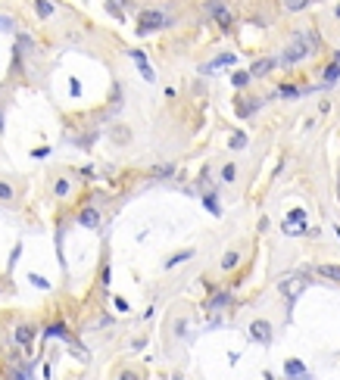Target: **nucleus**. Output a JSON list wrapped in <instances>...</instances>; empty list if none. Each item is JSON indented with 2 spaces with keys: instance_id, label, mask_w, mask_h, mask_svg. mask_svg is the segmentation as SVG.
<instances>
[{
  "instance_id": "obj_13",
  "label": "nucleus",
  "mask_w": 340,
  "mask_h": 380,
  "mask_svg": "<svg viewBox=\"0 0 340 380\" xmlns=\"http://www.w3.org/2000/svg\"><path fill=\"white\" fill-rule=\"evenodd\" d=\"M256 109H259V103H256V100H240V103H237V116H243V119L253 116Z\"/></svg>"
},
{
  "instance_id": "obj_26",
  "label": "nucleus",
  "mask_w": 340,
  "mask_h": 380,
  "mask_svg": "<svg viewBox=\"0 0 340 380\" xmlns=\"http://www.w3.org/2000/svg\"><path fill=\"white\" fill-rule=\"evenodd\" d=\"M172 171H175V165H156V168H153V175H156V178H169Z\"/></svg>"
},
{
  "instance_id": "obj_28",
  "label": "nucleus",
  "mask_w": 340,
  "mask_h": 380,
  "mask_svg": "<svg viewBox=\"0 0 340 380\" xmlns=\"http://www.w3.org/2000/svg\"><path fill=\"white\" fill-rule=\"evenodd\" d=\"M47 337H63V340H66V327H63V324H53L50 330H47Z\"/></svg>"
},
{
  "instance_id": "obj_3",
  "label": "nucleus",
  "mask_w": 340,
  "mask_h": 380,
  "mask_svg": "<svg viewBox=\"0 0 340 380\" xmlns=\"http://www.w3.org/2000/svg\"><path fill=\"white\" fill-rule=\"evenodd\" d=\"M306 53H309V44H306V38H300V34H297V38H290L284 56H281V66H294V63H300Z\"/></svg>"
},
{
  "instance_id": "obj_19",
  "label": "nucleus",
  "mask_w": 340,
  "mask_h": 380,
  "mask_svg": "<svg viewBox=\"0 0 340 380\" xmlns=\"http://www.w3.org/2000/svg\"><path fill=\"white\" fill-rule=\"evenodd\" d=\"M53 193H56V197H69V193H72V184H69L66 178H60L53 184Z\"/></svg>"
},
{
  "instance_id": "obj_6",
  "label": "nucleus",
  "mask_w": 340,
  "mask_h": 380,
  "mask_svg": "<svg viewBox=\"0 0 340 380\" xmlns=\"http://www.w3.org/2000/svg\"><path fill=\"white\" fill-rule=\"evenodd\" d=\"M272 69H275V60H256L250 66V78H265Z\"/></svg>"
},
{
  "instance_id": "obj_24",
  "label": "nucleus",
  "mask_w": 340,
  "mask_h": 380,
  "mask_svg": "<svg viewBox=\"0 0 340 380\" xmlns=\"http://www.w3.org/2000/svg\"><path fill=\"white\" fill-rule=\"evenodd\" d=\"M228 144H231V150H243V147H247V134H234Z\"/></svg>"
},
{
  "instance_id": "obj_20",
  "label": "nucleus",
  "mask_w": 340,
  "mask_h": 380,
  "mask_svg": "<svg viewBox=\"0 0 340 380\" xmlns=\"http://www.w3.org/2000/svg\"><path fill=\"white\" fill-rule=\"evenodd\" d=\"M194 256V249H184V252H178V256H172L169 262H166V268H175V265H181V262H187Z\"/></svg>"
},
{
  "instance_id": "obj_11",
  "label": "nucleus",
  "mask_w": 340,
  "mask_h": 380,
  "mask_svg": "<svg viewBox=\"0 0 340 380\" xmlns=\"http://www.w3.org/2000/svg\"><path fill=\"white\" fill-rule=\"evenodd\" d=\"M231 303V293L228 290H219L213 299H209V312H216V308H222V305H228Z\"/></svg>"
},
{
  "instance_id": "obj_22",
  "label": "nucleus",
  "mask_w": 340,
  "mask_h": 380,
  "mask_svg": "<svg viewBox=\"0 0 340 380\" xmlns=\"http://www.w3.org/2000/svg\"><path fill=\"white\" fill-rule=\"evenodd\" d=\"M284 6L290 9V13H300V9L309 6V0H284Z\"/></svg>"
},
{
  "instance_id": "obj_1",
  "label": "nucleus",
  "mask_w": 340,
  "mask_h": 380,
  "mask_svg": "<svg viewBox=\"0 0 340 380\" xmlns=\"http://www.w3.org/2000/svg\"><path fill=\"white\" fill-rule=\"evenodd\" d=\"M309 287V281H306V274H287V278H281V284H278V290H281V296L287 299V305H294L297 299L303 296V290Z\"/></svg>"
},
{
  "instance_id": "obj_32",
  "label": "nucleus",
  "mask_w": 340,
  "mask_h": 380,
  "mask_svg": "<svg viewBox=\"0 0 340 380\" xmlns=\"http://www.w3.org/2000/svg\"><path fill=\"white\" fill-rule=\"evenodd\" d=\"M0 28H9V22H6V19H0Z\"/></svg>"
},
{
  "instance_id": "obj_17",
  "label": "nucleus",
  "mask_w": 340,
  "mask_h": 380,
  "mask_svg": "<svg viewBox=\"0 0 340 380\" xmlns=\"http://www.w3.org/2000/svg\"><path fill=\"white\" fill-rule=\"evenodd\" d=\"M337 78H340V60H337V63H331V66L325 69V84H334Z\"/></svg>"
},
{
  "instance_id": "obj_27",
  "label": "nucleus",
  "mask_w": 340,
  "mask_h": 380,
  "mask_svg": "<svg viewBox=\"0 0 340 380\" xmlns=\"http://www.w3.org/2000/svg\"><path fill=\"white\" fill-rule=\"evenodd\" d=\"M203 203H206V209L213 212V215H222V209H219V203H216V197H206Z\"/></svg>"
},
{
  "instance_id": "obj_7",
  "label": "nucleus",
  "mask_w": 340,
  "mask_h": 380,
  "mask_svg": "<svg viewBox=\"0 0 340 380\" xmlns=\"http://www.w3.org/2000/svg\"><path fill=\"white\" fill-rule=\"evenodd\" d=\"M78 225H85V228H100V212H97V209H81Z\"/></svg>"
},
{
  "instance_id": "obj_14",
  "label": "nucleus",
  "mask_w": 340,
  "mask_h": 380,
  "mask_svg": "<svg viewBox=\"0 0 340 380\" xmlns=\"http://www.w3.org/2000/svg\"><path fill=\"white\" fill-rule=\"evenodd\" d=\"M303 222H306V212H303V209H294V212L287 215V222H284V228H300Z\"/></svg>"
},
{
  "instance_id": "obj_16",
  "label": "nucleus",
  "mask_w": 340,
  "mask_h": 380,
  "mask_svg": "<svg viewBox=\"0 0 340 380\" xmlns=\"http://www.w3.org/2000/svg\"><path fill=\"white\" fill-rule=\"evenodd\" d=\"M300 94H303V90L294 87V84H281V87H278V97H284V100H297Z\"/></svg>"
},
{
  "instance_id": "obj_21",
  "label": "nucleus",
  "mask_w": 340,
  "mask_h": 380,
  "mask_svg": "<svg viewBox=\"0 0 340 380\" xmlns=\"http://www.w3.org/2000/svg\"><path fill=\"white\" fill-rule=\"evenodd\" d=\"M16 197V190H13V184H6V181H0V200H3V203H9V200H13Z\"/></svg>"
},
{
  "instance_id": "obj_2",
  "label": "nucleus",
  "mask_w": 340,
  "mask_h": 380,
  "mask_svg": "<svg viewBox=\"0 0 340 380\" xmlns=\"http://www.w3.org/2000/svg\"><path fill=\"white\" fill-rule=\"evenodd\" d=\"M169 16H162L159 9H144L140 13V19H137V31L140 34H150V31H156V28H162V25H169Z\"/></svg>"
},
{
  "instance_id": "obj_8",
  "label": "nucleus",
  "mask_w": 340,
  "mask_h": 380,
  "mask_svg": "<svg viewBox=\"0 0 340 380\" xmlns=\"http://www.w3.org/2000/svg\"><path fill=\"white\" fill-rule=\"evenodd\" d=\"M131 60L137 63V69H140V75H144V78H147V81H153V69H150V66H147V56H144V53H140V50H131Z\"/></svg>"
},
{
  "instance_id": "obj_33",
  "label": "nucleus",
  "mask_w": 340,
  "mask_h": 380,
  "mask_svg": "<svg viewBox=\"0 0 340 380\" xmlns=\"http://www.w3.org/2000/svg\"><path fill=\"white\" fill-rule=\"evenodd\" d=\"M337 16H340V6H337Z\"/></svg>"
},
{
  "instance_id": "obj_18",
  "label": "nucleus",
  "mask_w": 340,
  "mask_h": 380,
  "mask_svg": "<svg viewBox=\"0 0 340 380\" xmlns=\"http://www.w3.org/2000/svg\"><path fill=\"white\" fill-rule=\"evenodd\" d=\"M319 274H325L331 281H340V265H319Z\"/></svg>"
},
{
  "instance_id": "obj_30",
  "label": "nucleus",
  "mask_w": 340,
  "mask_h": 380,
  "mask_svg": "<svg viewBox=\"0 0 340 380\" xmlns=\"http://www.w3.org/2000/svg\"><path fill=\"white\" fill-rule=\"evenodd\" d=\"M28 281H31L34 287H41V290H47V287H50V284H47L44 278H38V274H31V278H28Z\"/></svg>"
},
{
  "instance_id": "obj_25",
  "label": "nucleus",
  "mask_w": 340,
  "mask_h": 380,
  "mask_svg": "<svg viewBox=\"0 0 340 380\" xmlns=\"http://www.w3.org/2000/svg\"><path fill=\"white\" fill-rule=\"evenodd\" d=\"M231 81H234V87H247V81H250V72H237V75L231 78Z\"/></svg>"
},
{
  "instance_id": "obj_5",
  "label": "nucleus",
  "mask_w": 340,
  "mask_h": 380,
  "mask_svg": "<svg viewBox=\"0 0 340 380\" xmlns=\"http://www.w3.org/2000/svg\"><path fill=\"white\" fill-rule=\"evenodd\" d=\"M250 337L256 343H272V324H268V321H253V324H250Z\"/></svg>"
},
{
  "instance_id": "obj_12",
  "label": "nucleus",
  "mask_w": 340,
  "mask_h": 380,
  "mask_svg": "<svg viewBox=\"0 0 340 380\" xmlns=\"http://www.w3.org/2000/svg\"><path fill=\"white\" fill-rule=\"evenodd\" d=\"M34 13H38L41 19H50L53 16V3L50 0H34Z\"/></svg>"
},
{
  "instance_id": "obj_23",
  "label": "nucleus",
  "mask_w": 340,
  "mask_h": 380,
  "mask_svg": "<svg viewBox=\"0 0 340 380\" xmlns=\"http://www.w3.org/2000/svg\"><path fill=\"white\" fill-rule=\"evenodd\" d=\"M113 137H115V144H128L131 131H128V128H113Z\"/></svg>"
},
{
  "instance_id": "obj_15",
  "label": "nucleus",
  "mask_w": 340,
  "mask_h": 380,
  "mask_svg": "<svg viewBox=\"0 0 340 380\" xmlns=\"http://www.w3.org/2000/svg\"><path fill=\"white\" fill-rule=\"evenodd\" d=\"M237 262H240V256H237V252H225V256H222V268H225V271H234V268H237Z\"/></svg>"
},
{
  "instance_id": "obj_4",
  "label": "nucleus",
  "mask_w": 340,
  "mask_h": 380,
  "mask_svg": "<svg viewBox=\"0 0 340 380\" xmlns=\"http://www.w3.org/2000/svg\"><path fill=\"white\" fill-rule=\"evenodd\" d=\"M206 13L213 16L222 28H231V22H234V19H231V13H228V9L219 3V0H209V3H206Z\"/></svg>"
},
{
  "instance_id": "obj_10",
  "label": "nucleus",
  "mask_w": 340,
  "mask_h": 380,
  "mask_svg": "<svg viewBox=\"0 0 340 380\" xmlns=\"http://www.w3.org/2000/svg\"><path fill=\"white\" fill-rule=\"evenodd\" d=\"M284 374L287 377H303V374H306V365H303L300 359H287L284 362Z\"/></svg>"
},
{
  "instance_id": "obj_31",
  "label": "nucleus",
  "mask_w": 340,
  "mask_h": 380,
  "mask_svg": "<svg viewBox=\"0 0 340 380\" xmlns=\"http://www.w3.org/2000/svg\"><path fill=\"white\" fill-rule=\"evenodd\" d=\"M119 380H140V377H137L134 371H122V377H119Z\"/></svg>"
},
{
  "instance_id": "obj_29",
  "label": "nucleus",
  "mask_w": 340,
  "mask_h": 380,
  "mask_svg": "<svg viewBox=\"0 0 340 380\" xmlns=\"http://www.w3.org/2000/svg\"><path fill=\"white\" fill-rule=\"evenodd\" d=\"M234 175H237V171H234V165H225V168H222V181H234Z\"/></svg>"
},
{
  "instance_id": "obj_9",
  "label": "nucleus",
  "mask_w": 340,
  "mask_h": 380,
  "mask_svg": "<svg viewBox=\"0 0 340 380\" xmlns=\"http://www.w3.org/2000/svg\"><path fill=\"white\" fill-rule=\"evenodd\" d=\"M31 340H34V327L31 324H22L19 330H16V343H19V346H31Z\"/></svg>"
}]
</instances>
